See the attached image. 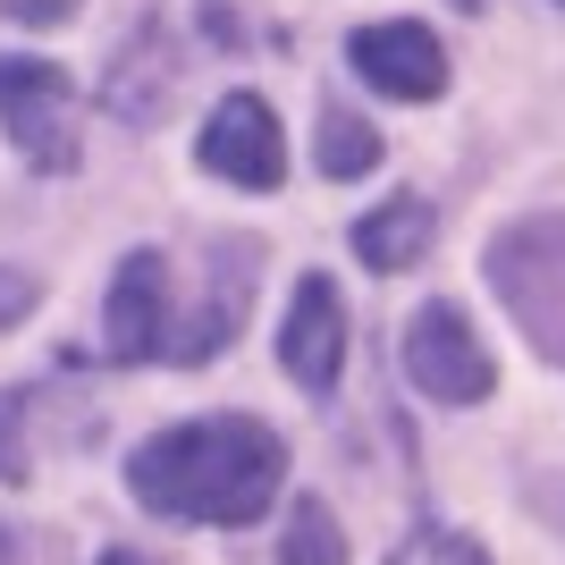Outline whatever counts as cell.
I'll return each instance as SVG.
<instances>
[{"instance_id": "obj_1", "label": "cell", "mask_w": 565, "mask_h": 565, "mask_svg": "<svg viewBox=\"0 0 565 565\" xmlns=\"http://www.w3.org/2000/svg\"><path fill=\"white\" fill-rule=\"evenodd\" d=\"M279 481H287V448H279V430L254 423V414L178 423L161 439H143L136 465H127L136 507L178 515V523H254L279 507Z\"/></svg>"}, {"instance_id": "obj_2", "label": "cell", "mask_w": 565, "mask_h": 565, "mask_svg": "<svg viewBox=\"0 0 565 565\" xmlns=\"http://www.w3.org/2000/svg\"><path fill=\"white\" fill-rule=\"evenodd\" d=\"M490 287L515 312L532 347L548 363H565V220H523L490 245Z\"/></svg>"}, {"instance_id": "obj_3", "label": "cell", "mask_w": 565, "mask_h": 565, "mask_svg": "<svg viewBox=\"0 0 565 565\" xmlns=\"http://www.w3.org/2000/svg\"><path fill=\"white\" fill-rule=\"evenodd\" d=\"M405 380H414L430 405H481L498 388V363H490L481 330H472L456 305H423L405 321Z\"/></svg>"}, {"instance_id": "obj_4", "label": "cell", "mask_w": 565, "mask_h": 565, "mask_svg": "<svg viewBox=\"0 0 565 565\" xmlns=\"http://www.w3.org/2000/svg\"><path fill=\"white\" fill-rule=\"evenodd\" d=\"M0 118L25 161L68 169L76 161V85L51 60H0Z\"/></svg>"}, {"instance_id": "obj_5", "label": "cell", "mask_w": 565, "mask_h": 565, "mask_svg": "<svg viewBox=\"0 0 565 565\" xmlns=\"http://www.w3.org/2000/svg\"><path fill=\"white\" fill-rule=\"evenodd\" d=\"M194 161L212 169V178H228V186H245V194H270L287 178V136H279V118H270V102L228 94L212 118H203Z\"/></svg>"}, {"instance_id": "obj_6", "label": "cell", "mask_w": 565, "mask_h": 565, "mask_svg": "<svg viewBox=\"0 0 565 565\" xmlns=\"http://www.w3.org/2000/svg\"><path fill=\"white\" fill-rule=\"evenodd\" d=\"M169 338H178V321H169V262L143 245V254L118 262V279H110L102 347H110V363H169Z\"/></svg>"}, {"instance_id": "obj_7", "label": "cell", "mask_w": 565, "mask_h": 565, "mask_svg": "<svg viewBox=\"0 0 565 565\" xmlns=\"http://www.w3.org/2000/svg\"><path fill=\"white\" fill-rule=\"evenodd\" d=\"M347 60H354V76H363L372 94H388V102H439L448 94V51H439V34L414 25V18L363 25L347 43Z\"/></svg>"}, {"instance_id": "obj_8", "label": "cell", "mask_w": 565, "mask_h": 565, "mask_svg": "<svg viewBox=\"0 0 565 565\" xmlns=\"http://www.w3.org/2000/svg\"><path fill=\"white\" fill-rule=\"evenodd\" d=\"M279 363L312 397H330L338 372H347V305H338V287L321 270L296 279V305H287V330H279Z\"/></svg>"}, {"instance_id": "obj_9", "label": "cell", "mask_w": 565, "mask_h": 565, "mask_svg": "<svg viewBox=\"0 0 565 565\" xmlns=\"http://www.w3.org/2000/svg\"><path fill=\"white\" fill-rule=\"evenodd\" d=\"M245 296H254V245H236V254H220L212 270V296L178 321V338H169V363H203V354H220L236 338V321H245Z\"/></svg>"}, {"instance_id": "obj_10", "label": "cell", "mask_w": 565, "mask_h": 565, "mask_svg": "<svg viewBox=\"0 0 565 565\" xmlns=\"http://www.w3.org/2000/svg\"><path fill=\"white\" fill-rule=\"evenodd\" d=\"M430 203L423 194H397V203H380V212L354 220V254L372 262V270H414V262L430 254Z\"/></svg>"}, {"instance_id": "obj_11", "label": "cell", "mask_w": 565, "mask_h": 565, "mask_svg": "<svg viewBox=\"0 0 565 565\" xmlns=\"http://www.w3.org/2000/svg\"><path fill=\"white\" fill-rule=\"evenodd\" d=\"M279 565H347V532H338V515L321 498H296V507H287Z\"/></svg>"}, {"instance_id": "obj_12", "label": "cell", "mask_w": 565, "mask_h": 565, "mask_svg": "<svg viewBox=\"0 0 565 565\" xmlns=\"http://www.w3.org/2000/svg\"><path fill=\"white\" fill-rule=\"evenodd\" d=\"M312 152H321V169H330V178H363V169H380V136H372L354 110H321Z\"/></svg>"}, {"instance_id": "obj_13", "label": "cell", "mask_w": 565, "mask_h": 565, "mask_svg": "<svg viewBox=\"0 0 565 565\" xmlns=\"http://www.w3.org/2000/svg\"><path fill=\"white\" fill-rule=\"evenodd\" d=\"M397 565H490V557H481V541H465V532H414Z\"/></svg>"}, {"instance_id": "obj_14", "label": "cell", "mask_w": 565, "mask_h": 565, "mask_svg": "<svg viewBox=\"0 0 565 565\" xmlns=\"http://www.w3.org/2000/svg\"><path fill=\"white\" fill-rule=\"evenodd\" d=\"M18 397H0V481H25V439H18Z\"/></svg>"}, {"instance_id": "obj_15", "label": "cell", "mask_w": 565, "mask_h": 565, "mask_svg": "<svg viewBox=\"0 0 565 565\" xmlns=\"http://www.w3.org/2000/svg\"><path fill=\"white\" fill-rule=\"evenodd\" d=\"M0 565H60V548H51V541H25L18 523H0Z\"/></svg>"}, {"instance_id": "obj_16", "label": "cell", "mask_w": 565, "mask_h": 565, "mask_svg": "<svg viewBox=\"0 0 565 565\" xmlns=\"http://www.w3.org/2000/svg\"><path fill=\"white\" fill-rule=\"evenodd\" d=\"M34 305V279H0V312H25Z\"/></svg>"}, {"instance_id": "obj_17", "label": "cell", "mask_w": 565, "mask_h": 565, "mask_svg": "<svg viewBox=\"0 0 565 565\" xmlns=\"http://www.w3.org/2000/svg\"><path fill=\"white\" fill-rule=\"evenodd\" d=\"M102 565H143V557H127V548H110V557H102Z\"/></svg>"}]
</instances>
